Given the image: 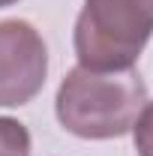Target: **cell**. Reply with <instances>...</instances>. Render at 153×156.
Wrapping results in <instances>:
<instances>
[{
    "label": "cell",
    "instance_id": "4",
    "mask_svg": "<svg viewBox=\"0 0 153 156\" xmlns=\"http://www.w3.org/2000/svg\"><path fill=\"white\" fill-rule=\"evenodd\" d=\"M0 156H30V132L12 117H0Z\"/></svg>",
    "mask_w": 153,
    "mask_h": 156
},
{
    "label": "cell",
    "instance_id": "5",
    "mask_svg": "<svg viewBox=\"0 0 153 156\" xmlns=\"http://www.w3.org/2000/svg\"><path fill=\"white\" fill-rule=\"evenodd\" d=\"M132 138L138 156H153V102H144L132 123Z\"/></svg>",
    "mask_w": 153,
    "mask_h": 156
},
{
    "label": "cell",
    "instance_id": "2",
    "mask_svg": "<svg viewBox=\"0 0 153 156\" xmlns=\"http://www.w3.org/2000/svg\"><path fill=\"white\" fill-rule=\"evenodd\" d=\"M153 36V0H84L75 21V54L84 69H132Z\"/></svg>",
    "mask_w": 153,
    "mask_h": 156
},
{
    "label": "cell",
    "instance_id": "1",
    "mask_svg": "<svg viewBox=\"0 0 153 156\" xmlns=\"http://www.w3.org/2000/svg\"><path fill=\"white\" fill-rule=\"evenodd\" d=\"M147 102V87L135 69L96 72L75 66L57 87V120L66 132L90 141L126 135Z\"/></svg>",
    "mask_w": 153,
    "mask_h": 156
},
{
    "label": "cell",
    "instance_id": "6",
    "mask_svg": "<svg viewBox=\"0 0 153 156\" xmlns=\"http://www.w3.org/2000/svg\"><path fill=\"white\" fill-rule=\"evenodd\" d=\"M12 3H18V0H0V9L3 6H12Z\"/></svg>",
    "mask_w": 153,
    "mask_h": 156
},
{
    "label": "cell",
    "instance_id": "3",
    "mask_svg": "<svg viewBox=\"0 0 153 156\" xmlns=\"http://www.w3.org/2000/svg\"><path fill=\"white\" fill-rule=\"evenodd\" d=\"M48 75L45 39L27 21H0V108H15L36 96Z\"/></svg>",
    "mask_w": 153,
    "mask_h": 156
}]
</instances>
